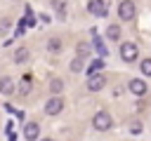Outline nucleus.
<instances>
[{
	"mask_svg": "<svg viewBox=\"0 0 151 141\" xmlns=\"http://www.w3.org/2000/svg\"><path fill=\"white\" fill-rule=\"evenodd\" d=\"M139 70H142V73L149 78V75H151V59H142V63H139Z\"/></svg>",
	"mask_w": 151,
	"mask_h": 141,
	"instance_id": "nucleus-19",
	"label": "nucleus"
},
{
	"mask_svg": "<svg viewBox=\"0 0 151 141\" xmlns=\"http://www.w3.org/2000/svg\"><path fill=\"white\" fill-rule=\"evenodd\" d=\"M83 68H85V63H83V59H80V56H76V59L71 61V70H73V73H80Z\"/></svg>",
	"mask_w": 151,
	"mask_h": 141,
	"instance_id": "nucleus-18",
	"label": "nucleus"
},
{
	"mask_svg": "<svg viewBox=\"0 0 151 141\" xmlns=\"http://www.w3.org/2000/svg\"><path fill=\"white\" fill-rule=\"evenodd\" d=\"M9 31H12V19H9V16H2V19H0V35L7 38Z\"/></svg>",
	"mask_w": 151,
	"mask_h": 141,
	"instance_id": "nucleus-14",
	"label": "nucleus"
},
{
	"mask_svg": "<svg viewBox=\"0 0 151 141\" xmlns=\"http://www.w3.org/2000/svg\"><path fill=\"white\" fill-rule=\"evenodd\" d=\"M40 141H54V139H40Z\"/></svg>",
	"mask_w": 151,
	"mask_h": 141,
	"instance_id": "nucleus-22",
	"label": "nucleus"
},
{
	"mask_svg": "<svg viewBox=\"0 0 151 141\" xmlns=\"http://www.w3.org/2000/svg\"><path fill=\"white\" fill-rule=\"evenodd\" d=\"M76 54H78L80 59L90 56V45H87V42H78V47H76Z\"/></svg>",
	"mask_w": 151,
	"mask_h": 141,
	"instance_id": "nucleus-16",
	"label": "nucleus"
},
{
	"mask_svg": "<svg viewBox=\"0 0 151 141\" xmlns=\"http://www.w3.org/2000/svg\"><path fill=\"white\" fill-rule=\"evenodd\" d=\"M50 92H52L54 96H59V94L64 92V80H61V78H54V80L50 82Z\"/></svg>",
	"mask_w": 151,
	"mask_h": 141,
	"instance_id": "nucleus-11",
	"label": "nucleus"
},
{
	"mask_svg": "<svg viewBox=\"0 0 151 141\" xmlns=\"http://www.w3.org/2000/svg\"><path fill=\"white\" fill-rule=\"evenodd\" d=\"M134 14H137L134 2H132V0H120V5H118V16H120L123 21H132Z\"/></svg>",
	"mask_w": 151,
	"mask_h": 141,
	"instance_id": "nucleus-2",
	"label": "nucleus"
},
{
	"mask_svg": "<svg viewBox=\"0 0 151 141\" xmlns=\"http://www.w3.org/2000/svg\"><path fill=\"white\" fill-rule=\"evenodd\" d=\"M106 38H109V40H113V42H116V40H120V26L111 24V26L106 28Z\"/></svg>",
	"mask_w": 151,
	"mask_h": 141,
	"instance_id": "nucleus-12",
	"label": "nucleus"
},
{
	"mask_svg": "<svg viewBox=\"0 0 151 141\" xmlns=\"http://www.w3.org/2000/svg\"><path fill=\"white\" fill-rule=\"evenodd\" d=\"M17 92V85H14V80L9 78V75H2L0 78V94H5V96H12Z\"/></svg>",
	"mask_w": 151,
	"mask_h": 141,
	"instance_id": "nucleus-7",
	"label": "nucleus"
},
{
	"mask_svg": "<svg viewBox=\"0 0 151 141\" xmlns=\"http://www.w3.org/2000/svg\"><path fill=\"white\" fill-rule=\"evenodd\" d=\"M130 129L137 134V132H142V125H139V122H132V127H130Z\"/></svg>",
	"mask_w": 151,
	"mask_h": 141,
	"instance_id": "nucleus-21",
	"label": "nucleus"
},
{
	"mask_svg": "<svg viewBox=\"0 0 151 141\" xmlns=\"http://www.w3.org/2000/svg\"><path fill=\"white\" fill-rule=\"evenodd\" d=\"M31 85H33L31 75H28V73H24V75H21V80H19V94H28V92H31Z\"/></svg>",
	"mask_w": 151,
	"mask_h": 141,
	"instance_id": "nucleus-10",
	"label": "nucleus"
},
{
	"mask_svg": "<svg viewBox=\"0 0 151 141\" xmlns=\"http://www.w3.org/2000/svg\"><path fill=\"white\" fill-rule=\"evenodd\" d=\"M92 127H94L97 132H106V129L113 127V118H111L106 110H97L94 118H92Z\"/></svg>",
	"mask_w": 151,
	"mask_h": 141,
	"instance_id": "nucleus-1",
	"label": "nucleus"
},
{
	"mask_svg": "<svg viewBox=\"0 0 151 141\" xmlns=\"http://www.w3.org/2000/svg\"><path fill=\"white\" fill-rule=\"evenodd\" d=\"M127 89H130L134 96H144L149 87H146V82H144V80H139V78H132V80L127 82Z\"/></svg>",
	"mask_w": 151,
	"mask_h": 141,
	"instance_id": "nucleus-6",
	"label": "nucleus"
},
{
	"mask_svg": "<svg viewBox=\"0 0 151 141\" xmlns=\"http://www.w3.org/2000/svg\"><path fill=\"white\" fill-rule=\"evenodd\" d=\"M52 7H54V12H57L59 16L66 14V0H52Z\"/></svg>",
	"mask_w": 151,
	"mask_h": 141,
	"instance_id": "nucleus-17",
	"label": "nucleus"
},
{
	"mask_svg": "<svg viewBox=\"0 0 151 141\" xmlns=\"http://www.w3.org/2000/svg\"><path fill=\"white\" fill-rule=\"evenodd\" d=\"M137 56H139V49H137L134 42H123L120 45V59L123 61L132 63V61H137Z\"/></svg>",
	"mask_w": 151,
	"mask_h": 141,
	"instance_id": "nucleus-3",
	"label": "nucleus"
},
{
	"mask_svg": "<svg viewBox=\"0 0 151 141\" xmlns=\"http://www.w3.org/2000/svg\"><path fill=\"white\" fill-rule=\"evenodd\" d=\"M38 134H40V127H38V122H28V125L24 127V136H26L28 141H35V139H38Z\"/></svg>",
	"mask_w": 151,
	"mask_h": 141,
	"instance_id": "nucleus-9",
	"label": "nucleus"
},
{
	"mask_svg": "<svg viewBox=\"0 0 151 141\" xmlns=\"http://www.w3.org/2000/svg\"><path fill=\"white\" fill-rule=\"evenodd\" d=\"M104 85H106V75L104 73H94V75L87 78V89L90 92H99V89H104Z\"/></svg>",
	"mask_w": 151,
	"mask_h": 141,
	"instance_id": "nucleus-4",
	"label": "nucleus"
},
{
	"mask_svg": "<svg viewBox=\"0 0 151 141\" xmlns=\"http://www.w3.org/2000/svg\"><path fill=\"white\" fill-rule=\"evenodd\" d=\"M59 49H61V40H59V38H50V40H47V52L57 54Z\"/></svg>",
	"mask_w": 151,
	"mask_h": 141,
	"instance_id": "nucleus-15",
	"label": "nucleus"
},
{
	"mask_svg": "<svg viewBox=\"0 0 151 141\" xmlns=\"http://www.w3.org/2000/svg\"><path fill=\"white\" fill-rule=\"evenodd\" d=\"M61 108H64V99H61V96H52V99L45 103V113H47V115H59Z\"/></svg>",
	"mask_w": 151,
	"mask_h": 141,
	"instance_id": "nucleus-5",
	"label": "nucleus"
},
{
	"mask_svg": "<svg viewBox=\"0 0 151 141\" xmlns=\"http://www.w3.org/2000/svg\"><path fill=\"white\" fill-rule=\"evenodd\" d=\"M87 12L94 14V16H104L106 14V2L104 0H90L87 2Z\"/></svg>",
	"mask_w": 151,
	"mask_h": 141,
	"instance_id": "nucleus-8",
	"label": "nucleus"
},
{
	"mask_svg": "<svg viewBox=\"0 0 151 141\" xmlns=\"http://www.w3.org/2000/svg\"><path fill=\"white\" fill-rule=\"evenodd\" d=\"M28 59V49L26 47H17L14 49V63H24Z\"/></svg>",
	"mask_w": 151,
	"mask_h": 141,
	"instance_id": "nucleus-13",
	"label": "nucleus"
},
{
	"mask_svg": "<svg viewBox=\"0 0 151 141\" xmlns=\"http://www.w3.org/2000/svg\"><path fill=\"white\" fill-rule=\"evenodd\" d=\"M101 66H104L101 61H92V63H90V68H87V73H90V75H94V73H99V70H101Z\"/></svg>",
	"mask_w": 151,
	"mask_h": 141,
	"instance_id": "nucleus-20",
	"label": "nucleus"
}]
</instances>
